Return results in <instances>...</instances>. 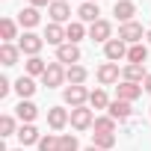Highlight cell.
I'll return each instance as SVG.
<instances>
[{"instance_id":"obj_10","label":"cell","mask_w":151,"mask_h":151,"mask_svg":"<svg viewBox=\"0 0 151 151\" xmlns=\"http://www.w3.org/2000/svg\"><path fill=\"white\" fill-rule=\"evenodd\" d=\"M104 56H107V62H119V59H127V45L116 36V39H110L107 45H104Z\"/></svg>"},{"instance_id":"obj_25","label":"cell","mask_w":151,"mask_h":151,"mask_svg":"<svg viewBox=\"0 0 151 151\" xmlns=\"http://www.w3.org/2000/svg\"><path fill=\"white\" fill-rule=\"evenodd\" d=\"M145 59H148V45H130L127 47V62H133V65H145Z\"/></svg>"},{"instance_id":"obj_38","label":"cell","mask_w":151,"mask_h":151,"mask_svg":"<svg viewBox=\"0 0 151 151\" xmlns=\"http://www.w3.org/2000/svg\"><path fill=\"white\" fill-rule=\"evenodd\" d=\"M86 151H101V148H95V145H89V148H86Z\"/></svg>"},{"instance_id":"obj_12","label":"cell","mask_w":151,"mask_h":151,"mask_svg":"<svg viewBox=\"0 0 151 151\" xmlns=\"http://www.w3.org/2000/svg\"><path fill=\"white\" fill-rule=\"evenodd\" d=\"M139 95H142V86H139V83H127V80H122V83L116 86V98H119V101L133 104Z\"/></svg>"},{"instance_id":"obj_40","label":"cell","mask_w":151,"mask_h":151,"mask_svg":"<svg viewBox=\"0 0 151 151\" xmlns=\"http://www.w3.org/2000/svg\"><path fill=\"white\" fill-rule=\"evenodd\" d=\"M86 3H98V0H86Z\"/></svg>"},{"instance_id":"obj_2","label":"cell","mask_w":151,"mask_h":151,"mask_svg":"<svg viewBox=\"0 0 151 151\" xmlns=\"http://www.w3.org/2000/svg\"><path fill=\"white\" fill-rule=\"evenodd\" d=\"M18 47L24 56H39V50L45 47V36H36L33 30H27L21 39H18Z\"/></svg>"},{"instance_id":"obj_30","label":"cell","mask_w":151,"mask_h":151,"mask_svg":"<svg viewBox=\"0 0 151 151\" xmlns=\"http://www.w3.org/2000/svg\"><path fill=\"white\" fill-rule=\"evenodd\" d=\"M89 107H92V110H107V107H110L107 92H104V89H95V92L89 95Z\"/></svg>"},{"instance_id":"obj_11","label":"cell","mask_w":151,"mask_h":151,"mask_svg":"<svg viewBox=\"0 0 151 151\" xmlns=\"http://www.w3.org/2000/svg\"><path fill=\"white\" fill-rule=\"evenodd\" d=\"M47 124H50V130H62L65 124H71V113L65 107H50L47 110Z\"/></svg>"},{"instance_id":"obj_23","label":"cell","mask_w":151,"mask_h":151,"mask_svg":"<svg viewBox=\"0 0 151 151\" xmlns=\"http://www.w3.org/2000/svg\"><path fill=\"white\" fill-rule=\"evenodd\" d=\"M18 59H21L18 45H0V62L3 65H18Z\"/></svg>"},{"instance_id":"obj_35","label":"cell","mask_w":151,"mask_h":151,"mask_svg":"<svg viewBox=\"0 0 151 151\" xmlns=\"http://www.w3.org/2000/svg\"><path fill=\"white\" fill-rule=\"evenodd\" d=\"M53 0H30V6H36V9H42V6H50Z\"/></svg>"},{"instance_id":"obj_24","label":"cell","mask_w":151,"mask_h":151,"mask_svg":"<svg viewBox=\"0 0 151 151\" xmlns=\"http://www.w3.org/2000/svg\"><path fill=\"white\" fill-rule=\"evenodd\" d=\"M0 36H3V45H12V39H21L18 36V21L3 18V21H0Z\"/></svg>"},{"instance_id":"obj_41","label":"cell","mask_w":151,"mask_h":151,"mask_svg":"<svg viewBox=\"0 0 151 151\" xmlns=\"http://www.w3.org/2000/svg\"><path fill=\"white\" fill-rule=\"evenodd\" d=\"M65 3H68V0H65Z\"/></svg>"},{"instance_id":"obj_39","label":"cell","mask_w":151,"mask_h":151,"mask_svg":"<svg viewBox=\"0 0 151 151\" xmlns=\"http://www.w3.org/2000/svg\"><path fill=\"white\" fill-rule=\"evenodd\" d=\"M12 151H27V148H12Z\"/></svg>"},{"instance_id":"obj_20","label":"cell","mask_w":151,"mask_h":151,"mask_svg":"<svg viewBox=\"0 0 151 151\" xmlns=\"http://www.w3.org/2000/svg\"><path fill=\"white\" fill-rule=\"evenodd\" d=\"M86 77H89V71H86L80 62L65 68V83H68V86H83V83H86Z\"/></svg>"},{"instance_id":"obj_34","label":"cell","mask_w":151,"mask_h":151,"mask_svg":"<svg viewBox=\"0 0 151 151\" xmlns=\"http://www.w3.org/2000/svg\"><path fill=\"white\" fill-rule=\"evenodd\" d=\"M12 89H15V86L9 83V77H0V98H6V95H9Z\"/></svg>"},{"instance_id":"obj_31","label":"cell","mask_w":151,"mask_h":151,"mask_svg":"<svg viewBox=\"0 0 151 151\" xmlns=\"http://www.w3.org/2000/svg\"><path fill=\"white\" fill-rule=\"evenodd\" d=\"M59 151H80V142L74 133H62L59 136Z\"/></svg>"},{"instance_id":"obj_27","label":"cell","mask_w":151,"mask_h":151,"mask_svg":"<svg viewBox=\"0 0 151 151\" xmlns=\"http://www.w3.org/2000/svg\"><path fill=\"white\" fill-rule=\"evenodd\" d=\"M24 68H27V74H30V77H42V74L47 71V62H45L42 56H30Z\"/></svg>"},{"instance_id":"obj_9","label":"cell","mask_w":151,"mask_h":151,"mask_svg":"<svg viewBox=\"0 0 151 151\" xmlns=\"http://www.w3.org/2000/svg\"><path fill=\"white\" fill-rule=\"evenodd\" d=\"M142 36H145V33H142V24H136V21H130V24H122V27H119V39H122L127 47H130V45H139V42H142Z\"/></svg>"},{"instance_id":"obj_33","label":"cell","mask_w":151,"mask_h":151,"mask_svg":"<svg viewBox=\"0 0 151 151\" xmlns=\"http://www.w3.org/2000/svg\"><path fill=\"white\" fill-rule=\"evenodd\" d=\"M18 127H15V119L12 116H0V136H15Z\"/></svg>"},{"instance_id":"obj_21","label":"cell","mask_w":151,"mask_h":151,"mask_svg":"<svg viewBox=\"0 0 151 151\" xmlns=\"http://www.w3.org/2000/svg\"><path fill=\"white\" fill-rule=\"evenodd\" d=\"M39 21H42V15H39V9H36V6H27V9H21V12H18V24L24 27V33H27V30H33V27H39Z\"/></svg>"},{"instance_id":"obj_22","label":"cell","mask_w":151,"mask_h":151,"mask_svg":"<svg viewBox=\"0 0 151 151\" xmlns=\"http://www.w3.org/2000/svg\"><path fill=\"white\" fill-rule=\"evenodd\" d=\"M15 116L21 119V124H33V119L39 116V107H36L33 101H21V104L15 107Z\"/></svg>"},{"instance_id":"obj_36","label":"cell","mask_w":151,"mask_h":151,"mask_svg":"<svg viewBox=\"0 0 151 151\" xmlns=\"http://www.w3.org/2000/svg\"><path fill=\"white\" fill-rule=\"evenodd\" d=\"M142 89H145V92L151 95V74H148V77H145V83H142Z\"/></svg>"},{"instance_id":"obj_4","label":"cell","mask_w":151,"mask_h":151,"mask_svg":"<svg viewBox=\"0 0 151 151\" xmlns=\"http://www.w3.org/2000/svg\"><path fill=\"white\" fill-rule=\"evenodd\" d=\"M95 77H98V83H101V86H113V83H119V77H122L119 62H101V65H98V71H95Z\"/></svg>"},{"instance_id":"obj_28","label":"cell","mask_w":151,"mask_h":151,"mask_svg":"<svg viewBox=\"0 0 151 151\" xmlns=\"http://www.w3.org/2000/svg\"><path fill=\"white\" fill-rule=\"evenodd\" d=\"M92 127H95V133H116V119L113 116H98Z\"/></svg>"},{"instance_id":"obj_1","label":"cell","mask_w":151,"mask_h":151,"mask_svg":"<svg viewBox=\"0 0 151 151\" xmlns=\"http://www.w3.org/2000/svg\"><path fill=\"white\" fill-rule=\"evenodd\" d=\"M89 95H92V92H89L86 86H65V89H62V101H65L71 110H74V107H86V104H89Z\"/></svg>"},{"instance_id":"obj_15","label":"cell","mask_w":151,"mask_h":151,"mask_svg":"<svg viewBox=\"0 0 151 151\" xmlns=\"http://www.w3.org/2000/svg\"><path fill=\"white\" fill-rule=\"evenodd\" d=\"M145 77H148V71H145V65H133V62H127L124 68H122V80H127V83H145Z\"/></svg>"},{"instance_id":"obj_18","label":"cell","mask_w":151,"mask_h":151,"mask_svg":"<svg viewBox=\"0 0 151 151\" xmlns=\"http://www.w3.org/2000/svg\"><path fill=\"white\" fill-rule=\"evenodd\" d=\"M45 42H47V45H53V47L65 45V42H68V39H65V27H62V24H53V21H50V24L45 27Z\"/></svg>"},{"instance_id":"obj_26","label":"cell","mask_w":151,"mask_h":151,"mask_svg":"<svg viewBox=\"0 0 151 151\" xmlns=\"http://www.w3.org/2000/svg\"><path fill=\"white\" fill-rule=\"evenodd\" d=\"M83 36H86V27H83V21H71V24H65V39H68L71 45H77Z\"/></svg>"},{"instance_id":"obj_6","label":"cell","mask_w":151,"mask_h":151,"mask_svg":"<svg viewBox=\"0 0 151 151\" xmlns=\"http://www.w3.org/2000/svg\"><path fill=\"white\" fill-rule=\"evenodd\" d=\"M80 56H83V53H80V47H77V45H71V42H65V45H59V47H56V62H62L65 68H68V65H77V62H80Z\"/></svg>"},{"instance_id":"obj_13","label":"cell","mask_w":151,"mask_h":151,"mask_svg":"<svg viewBox=\"0 0 151 151\" xmlns=\"http://www.w3.org/2000/svg\"><path fill=\"white\" fill-rule=\"evenodd\" d=\"M36 89H39V86H36V80L30 77V74H21V77L15 80V92H18L21 101H30V98L36 95Z\"/></svg>"},{"instance_id":"obj_8","label":"cell","mask_w":151,"mask_h":151,"mask_svg":"<svg viewBox=\"0 0 151 151\" xmlns=\"http://www.w3.org/2000/svg\"><path fill=\"white\" fill-rule=\"evenodd\" d=\"M89 39H92V42H101V45H107L110 39H116V36H113V24H110L107 18L95 21V24L89 27Z\"/></svg>"},{"instance_id":"obj_17","label":"cell","mask_w":151,"mask_h":151,"mask_svg":"<svg viewBox=\"0 0 151 151\" xmlns=\"http://www.w3.org/2000/svg\"><path fill=\"white\" fill-rule=\"evenodd\" d=\"M77 21H83V24H95V21H101V9H98V3H80V9H77Z\"/></svg>"},{"instance_id":"obj_29","label":"cell","mask_w":151,"mask_h":151,"mask_svg":"<svg viewBox=\"0 0 151 151\" xmlns=\"http://www.w3.org/2000/svg\"><path fill=\"white\" fill-rule=\"evenodd\" d=\"M92 145L101 151H110L116 145V133H92Z\"/></svg>"},{"instance_id":"obj_16","label":"cell","mask_w":151,"mask_h":151,"mask_svg":"<svg viewBox=\"0 0 151 151\" xmlns=\"http://www.w3.org/2000/svg\"><path fill=\"white\" fill-rule=\"evenodd\" d=\"M113 15H116L122 24H130V21H133V15H136V3H130V0H116Z\"/></svg>"},{"instance_id":"obj_19","label":"cell","mask_w":151,"mask_h":151,"mask_svg":"<svg viewBox=\"0 0 151 151\" xmlns=\"http://www.w3.org/2000/svg\"><path fill=\"white\" fill-rule=\"evenodd\" d=\"M15 136H18L21 148H27V145H39V139H42V133L36 130V124H21Z\"/></svg>"},{"instance_id":"obj_32","label":"cell","mask_w":151,"mask_h":151,"mask_svg":"<svg viewBox=\"0 0 151 151\" xmlns=\"http://www.w3.org/2000/svg\"><path fill=\"white\" fill-rule=\"evenodd\" d=\"M39 151H59V136L56 133H47L39 139Z\"/></svg>"},{"instance_id":"obj_7","label":"cell","mask_w":151,"mask_h":151,"mask_svg":"<svg viewBox=\"0 0 151 151\" xmlns=\"http://www.w3.org/2000/svg\"><path fill=\"white\" fill-rule=\"evenodd\" d=\"M47 15L53 24H71V3H65V0H53V3L47 6Z\"/></svg>"},{"instance_id":"obj_5","label":"cell","mask_w":151,"mask_h":151,"mask_svg":"<svg viewBox=\"0 0 151 151\" xmlns=\"http://www.w3.org/2000/svg\"><path fill=\"white\" fill-rule=\"evenodd\" d=\"M92 124H95V116H92L89 107H74L71 110V127L74 130H89Z\"/></svg>"},{"instance_id":"obj_37","label":"cell","mask_w":151,"mask_h":151,"mask_svg":"<svg viewBox=\"0 0 151 151\" xmlns=\"http://www.w3.org/2000/svg\"><path fill=\"white\" fill-rule=\"evenodd\" d=\"M145 39H148V47H151V30H148V33H145Z\"/></svg>"},{"instance_id":"obj_3","label":"cell","mask_w":151,"mask_h":151,"mask_svg":"<svg viewBox=\"0 0 151 151\" xmlns=\"http://www.w3.org/2000/svg\"><path fill=\"white\" fill-rule=\"evenodd\" d=\"M42 83H45L47 89L62 86V83H65V65H62V62H47V71L42 74Z\"/></svg>"},{"instance_id":"obj_14","label":"cell","mask_w":151,"mask_h":151,"mask_svg":"<svg viewBox=\"0 0 151 151\" xmlns=\"http://www.w3.org/2000/svg\"><path fill=\"white\" fill-rule=\"evenodd\" d=\"M107 116H113L116 122H127L130 116H133V107L127 104V101H110V107H107Z\"/></svg>"}]
</instances>
